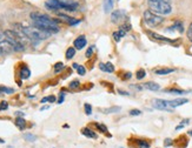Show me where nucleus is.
Returning <instances> with one entry per match:
<instances>
[{
    "label": "nucleus",
    "mask_w": 192,
    "mask_h": 148,
    "mask_svg": "<svg viewBox=\"0 0 192 148\" xmlns=\"http://www.w3.org/2000/svg\"><path fill=\"white\" fill-rule=\"evenodd\" d=\"M29 17L32 19V22L36 28L40 29L42 32H46L49 34H54L59 32V27H58V22L59 20H55L46 14H42L39 12H32L29 14Z\"/></svg>",
    "instance_id": "obj_1"
},
{
    "label": "nucleus",
    "mask_w": 192,
    "mask_h": 148,
    "mask_svg": "<svg viewBox=\"0 0 192 148\" xmlns=\"http://www.w3.org/2000/svg\"><path fill=\"white\" fill-rule=\"evenodd\" d=\"M45 6L50 11L64 10L66 12H74L78 10L79 4L76 0H47L45 3Z\"/></svg>",
    "instance_id": "obj_2"
},
{
    "label": "nucleus",
    "mask_w": 192,
    "mask_h": 148,
    "mask_svg": "<svg viewBox=\"0 0 192 148\" xmlns=\"http://www.w3.org/2000/svg\"><path fill=\"white\" fill-rule=\"evenodd\" d=\"M4 35L13 45L14 51H16V52L25 51V48H26L25 38L26 37L23 33H20V32L18 33L17 31H13V29H6V31L4 32Z\"/></svg>",
    "instance_id": "obj_3"
},
{
    "label": "nucleus",
    "mask_w": 192,
    "mask_h": 148,
    "mask_svg": "<svg viewBox=\"0 0 192 148\" xmlns=\"http://www.w3.org/2000/svg\"><path fill=\"white\" fill-rule=\"evenodd\" d=\"M16 26L19 27V31L20 33H23L27 39L32 40V41H41V40H46L50 38L51 34L46 33V32H42L40 29L36 28V27H27V26H23L17 24Z\"/></svg>",
    "instance_id": "obj_4"
},
{
    "label": "nucleus",
    "mask_w": 192,
    "mask_h": 148,
    "mask_svg": "<svg viewBox=\"0 0 192 148\" xmlns=\"http://www.w3.org/2000/svg\"><path fill=\"white\" fill-rule=\"evenodd\" d=\"M150 11H152L156 14L159 16H167L172 12V7L170 3L165 1H149Z\"/></svg>",
    "instance_id": "obj_5"
},
{
    "label": "nucleus",
    "mask_w": 192,
    "mask_h": 148,
    "mask_svg": "<svg viewBox=\"0 0 192 148\" xmlns=\"http://www.w3.org/2000/svg\"><path fill=\"white\" fill-rule=\"evenodd\" d=\"M164 20L165 19L161 16L153 13L150 10H146L144 12V21H145V24L147 26H150V27H158V26H160L161 24L164 22Z\"/></svg>",
    "instance_id": "obj_6"
},
{
    "label": "nucleus",
    "mask_w": 192,
    "mask_h": 148,
    "mask_svg": "<svg viewBox=\"0 0 192 148\" xmlns=\"http://www.w3.org/2000/svg\"><path fill=\"white\" fill-rule=\"evenodd\" d=\"M126 19H127V16H126V12L124 10H115L111 14V21L113 24L126 22Z\"/></svg>",
    "instance_id": "obj_7"
},
{
    "label": "nucleus",
    "mask_w": 192,
    "mask_h": 148,
    "mask_svg": "<svg viewBox=\"0 0 192 148\" xmlns=\"http://www.w3.org/2000/svg\"><path fill=\"white\" fill-rule=\"evenodd\" d=\"M153 107L160 111H167L171 112L172 108L169 106V100H164V99H156L153 100Z\"/></svg>",
    "instance_id": "obj_8"
},
{
    "label": "nucleus",
    "mask_w": 192,
    "mask_h": 148,
    "mask_svg": "<svg viewBox=\"0 0 192 148\" xmlns=\"http://www.w3.org/2000/svg\"><path fill=\"white\" fill-rule=\"evenodd\" d=\"M146 34L149 35L150 38H152L153 40H157V41H160V42H166V43H176V42H177V41L173 40V39H170V38L163 37V35L157 34V33L151 32V31H146Z\"/></svg>",
    "instance_id": "obj_9"
},
{
    "label": "nucleus",
    "mask_w": 192,
    "mask_h": 148,
    "mask_svg": "<svg viewBox=\"0 0 192 148\" xmlns=\"http://www.w3.org/2000/svg\"><path fill=\"white\" fill-rule=\"evenodd\" d=\"M86 43H87V40H86L85 35H80L74 40V42H73V47L76 50H83L86 46Z\"/></svg>",
    "instance_id": "obj_10"
},
{
    "label": "nucleus",
    "mask_w": 192,
    "mask_h": 148,
    "mask_svg": "<svg viewBox=\"0 0 192 148\" xmlns=\"http://www.w3.org/2000/svg\"><path fill=\"white\" fill-rule=\"evenodd\" d=\"M166 31H167V32H170V33H173L174 31L179 32V33H183V32H184V26H183V22H182V21H176V22L173 24V26L169 27V28L166 29Z\"/></svg>",
    "instance_id": "obj_11"
},
{
    "label": "nucleus",
    "mask_w": 192,
    "mask_h": 148,
    "mask_svg": "<svg viewBox=\"0 0 192 148\" xmlns=\"http://www.w3.org/2000/svg\"><path fill=\"white\" fill-rule=\"evenodd\" d=\"M187 102H189V99H184V98H182V99H176V100H169V106L173 109V108L178 107V106H182V105H184V103H187Z\"/></svg>",
    "instance_id": "obj_12"
},
{
    "label": "nucleus",
    "mask_w": 192,
    "mask_h": 148,
    "mask_svg": "<svg viewBox=\"0 0 192 148\" xmlns=\"http://www.w3.org/2000/svg\"><path fill=\"white\" fill-rule=\"evenodd\" d=\"M58 16H59V18L64 19V20H65L67 24H70V25H77V24H79V22H80V20L74 19V18H71V17L66 16V14H63V13H58Z\"/></svg>",
    "instance_id": "obj_13"
},
{
    "label": "nucleus",
    "mask_w": 192,
    "mask_h": 148,
    "mask_svg": "<svg viewBox=\"0 0 192 148\" xmlns=\"http://www.w3.org/2000/svg\"><path fill=\"white\" fill-rule=\"evenodd\" d=\"M19 75L23 80H26L29 78V75H31V71H29V68L27 66H23L20 68V72H19Z\"/></svg>",
    "instance_id": "obj_14"
},
{
    "label": "nucleus",
    "mask_w": 192,
    "mask_h": 148,
    "mask_svg": "<svg viewBox=\"0 0 192 148\" xmlns=\"http://www.w3.org/2000/svg\"><path fill=\"white\" fill-rule=\"evenodd\" d=\"M151 143L146 140H140V139H137L136 140V145L132 146L133 148H150Z\"/></svg>",
    "instance_id": "obj_15"
},
{
    "label": "nucleus",
    "mask_w": 192,
    "mask_h": 148,
    "mask_svg": "<svg viewBox=\"0 0 192 148\" xmlns=\"http://www.w3.org/2000/svg\"><path fill=\"white\" fill-rule=\"evenodd\" d=\"M81 133H83V135H85V136H87V138H91V139H97V138H98V135L96 134V133H94L92 129L87 128V127L83 128V129H81Z\"/></svg>",
    "instance_id": "obj_16"
},
{
    "label": "nucleus",
    "mask_w": 192,
    "mask_h": 148,
    "mask_svg": "<svg viewBox=\"0 0 192 148\" xmlns=\"http://www.w3.org/2000/svg\"><path fill=\"white\" fill-rule=\"evenodd\" d=\"M99 67H100V69H101L102 72H107V73H113V72H114V66H113L111 62L100 64Z\"/></svg>",
    "instance_id": "obj_17"
},
{
    "label": "nucleus",
    "mask_w": 192,
    "mask_h": 148,
    "mask_svg": "<svg viewBox=\"0 0 192 148\" xmlns=\"http://www.w3.org/2000/svg\"><path fill=\"white\" fill-rule=\"evenodd\" d=\"M176 69L174 68H159V69H156L154 73L157 74V75H166V74H170V73H173Z\"/></svg>",
    "instance_id": "obj_18"
},
{
    "label": "nucleus",
    "mask_w": 192,
    "mask_h": 148,
    "mask_svg": "<svg viewBox=\"0 0 192 148\" xmlns=\"http://www.w3.org/2000/svg\"><path fill=\"white\" fill-rule=\"evenodd\" d=\"M144 87L146 88V90H150V91H159L160 90V86L158 85V84H156V82H152V81H150V82H146V84H144Z\"/></svg>",
    "instance_id": "obj_19"
},
{
    "label": "nucleus",
    "mask_w": 192,
    "mask_h": 148,
    "mask_svg": "<svg viewBox=\"0 0 192 148\" xmlns=\"http://www.w3.org/2000/svg\"><path fill=\"white\" fill-rule=\"evenodd\" d=\"M14 124H16V126H17L20 130H24V129H25V127H26V121L23 119L21 116L17 117V119H16V122H14Z\"/></svg>",
    "instance_id": "obj_20"
},
{
    "label": "nucleus",
    "mask_w": 192,
    "mask_h": 148,
    "mask_svg": "<svg viewBox=\"0 0 192 148\" xmlns=\"http://www.w3.org/2000/svg\"><path fill=\"white\" fill-rule=\"evenodd\" d=\"M114 1H115V0H105V1H104V11L106 13H109V12L112 11Z\"/></svg>",
    "instance_id": "obj_21"
},
{
    "label": "nucleus",
    "mask_w": 192,
    "mask_h": 148,
    "mask_svg": "<svg viewBox=\"0 0 192 148\" xmlns=\"http://www.w3.org/2000/svg\"><path fill=\"white\" fill-rule=\"evenodd\" d=\"M126 34V31H124V29H122V28H119L117 32H114L113 33V39L115 40V41H119L124 35Z\"/></svg>",
    "instance_id": "obj_22"
},
{
    "label": "nucleus",
    "mask_w": 192,
    "mask_h": 148,
    "mask_svg": "<svg viewBox=\"0 0 192 148\" xmlns=\"http://www.w3.org/2000/svg\"><path fill=\"white\" fill-rule=\"evenodd\" d=\"M165 93H170V94H185L186 92L183 90H179V88H165L164 90Z\"/></svg>",
    "instance_id": "obj_23"
},
{
    "label": "nucleus",
    "mask_w": 192,
    "mask_h": 148,
    "mask_svg": "<svg viewBox=\"0 0 192 148\" xmlns=\"http://www.w3.org/2000/svg\"><path fill=\"white\" fill-rule=\"evenodd\" d=\"M13 92H14L13 88H8V87L0 86V95H4V94H12Z\"/></svg>",
    "instance_id": "obj_24"
},
{
    "label": "nucleus",
    "mask_w": 192,
    "mask_h": 148,
    "mask_svg": "<svg viewBox=\"0 0 192 148\" xmlns=\"http://www.w3.org/2000/svg\"><path fill=\"white\" fill-rule=\"evenodd\" d=\"M120 111V107H110V108H104L101 109V112H104L105 114H111V113H118Z\"/></svg>",
    "instance_id": "obj_25"
},
{
    "label": "nucleus",
    "mask_w": 192,
    "mask_h": 148,
    "mask_svg": "<svg viewBox=\"0 0 192 148\" xmlns=\"http://www.w3.org/2000/svg\"><path fill=\"white\" fill-rule=\"evenodd\" d=\"M68 87H70V90H72V91L79 90V87H80V82H79L78 80H73V81H71V82H70Z\"/></svg>",
    "instance_id": "obj_26"
},
{
    "label": "nucleus",
    "mask_w": 192,
    "mask_h": 148,
    "mask_svg": "<svg viewBox=\"0 0 192 148\" xmlns=\"http://www.w3.org/2000/svg\"><path fill=\"white\" fill-rule=\"evenodd\" d=\"M76 54V48L74 47H68L66 51V59H72Z\"/></svg>",
    "instance_id": "obj_27"
},
{
    "label": "nucleus",
    "mask_w": 192,
    "mask_h": 148,
    "mask_svg": "<svg viewBox=\"0 0 192 148\" xmlns=\"http://www.w3.org/2000/svg\"><path fill=\"white\" fill-rule=\"evenodd\" d=\"M145 75H146V72H145V69H143V68L138 69V71H137V73H136V78H137L138 80L144 79V78H145Z\"/></svg>",
    "instance_id": "obj_28"
},
{
    "label": "nucleus",
    "mask_w": 192,
    "mask_h": 148,
    "mask_svg": "<svg viewBox=\"0 0 192 148\" xmlns=\"http://www.w3.org/2000/svg\"><path fill=\"white\" fill-rule=\"evenodd\" d=\"M63 69H64V64L63 62H57L54 65V72L55 73H59V72L63 71Z\"/></svg>",
    "instance_id": "obj_29"
},
{
    "label": "nucleus",
    "mask_w": 192,
    "mask_h": 148,
    "mask_svg": "<svg viewBox=\"0 0 192 148\" xmlns=\"http://www.w3.org/2000/svg\"><path fill=\"white\" fill-rule=\"evenodd\" d=\"M186 37L189 39V41L192 42V22L189 25V28H187V32H186Z\"/></svg>",
    "instance_id": "obj_30"
},
{
    "label": "nucleus",
    "mask_w": 192,
    "mask_h": 148,
    "mask_svg": "<svg viewBox=\"0 0 192 148\" xmlns=\"http://www.w3.org/2000/svg\"><path fill=\"white\" fill-rule=\"evenodd\" d=\"M24 138H25L27 141H31V142H33V141H36V140H37V138H36L34 135H32V134H29V133L25 134V135H24Z\"/></svg>",
    "instance_id": "obj_31"
},
{
    "label": "nucleus",
    "mask_w": 192,
    "mask_h": 148,
    "mask_svg": "<svg viewBox=\"0 0 192 148\" xmlns=\"http://www.w3.org/2000/svg\"><path fill=\"white\" fill-rule=\"evenodd\" d=\"M84 108H85V113H86L87 115H90V114L92 113V107H91L90 103H85V105H84Z\"/></svg>",
    "instance_id": "obj_32"
},
{
    "label": "nucleus",
    "mask_w": 192,
    "mask_h": 148,
    "mask_svg": "<svg viewBox=\"0 0 192 148\" xmlns=\"http://www.w3.org/2000/svg\"><path fill=\"white\" fill-rule=\"evenodd\" d=\"M94 126L99 129V130H101L102 133H107V128H106V126H104V125H100V124H94Z\"/></svg>",
    "instance_id": "obj_33"
},
{
    "label": "nucleus",
    "mask_w": 192,
    "mask_h": 148,
    "mask_svg": "<svg viewBox=\"0 0 192 148\" xmlns=\"http://www.w3.org/2000/svg\"><path fill=\"white\" fill-rule=\"evenodd\" d=\"M8 108V102L7 101H1L0 102V111H6Z\"/></svg>",
    "instance_id": "obj_34"
},
{
    "label": "nucleus",
    "mask_w": 192,
    "mask_h": 148,
    "mask_svg": "<svg viewBox=\"0 0 192 148\" xmlns=\"http://www.w3.org/2000/svg\"><path fill=\"white\" fill-rule=\"evenodd\" d=\"M77 72H78V74L79 75H85V73H86V69H85V67L84 66H78V68H77Z\"/></svg>",
    "instance_id": "obj_35"
},
{
    "label": "nucleus",
    "mask_w": 192,
    "mask_h": 148,
    "mask_svg": "<svg viewBox=\"0 0 192 148\" xmlns=\"http://www.w3.org/2000/svg\"><path fill=\"white\" fill-rule=\"evenodd\" d=\"M93 52H94V46H91L90 48L86 51V58H91L92 54H93Z\"/></svg>",
    "instance_id": "obj_36"
},
{
    "label": "nucleus",
    "mask_w": 192,
    "mask_h": 148,
    "mask_svg": "<svg viewBox=\"0 0 192 148\" xmlns=\"http://www.w3.org/2000/svg\"><path fill=\"white\" fill-rule=\"evenodd\" d=\"M140 114H141V111H139V109H131L130 111V115H132V116H138Z\"/></svg>",
    "instance_id": "obj_37"
},
{
    "label": "nucleus",
    "mask_w": 192,
    "mask_h": 148,
    "mask_svg": "<svg viewBox=\"0 0 192 148\" xmlns=\"http://www.w3.org/2000/svg\"><path fill=\"white\" fill-rule=\"evenodd\" d=\"M132 78V74L130 73V72H126L125 74H124V77H123V80H128V79H131Z\"/></svg>",
    "instance_id": "obj_38"
},
{
    "label": "nucleus",
    "mask_w": 192,
    "mask_h": 148,
    "mask_svg": "<svg viewBox=\"0 0 192 148\" xmlns=\"http://www.w3.org/2000/svg\"><path fill=\"white\" fill-rule=\"evenodd\" d=\"M64 99H65V94H64V93H60V94H59V99H58V103H63Z\"/></svg>",
    "instance_id": "obj_39"
},
{
    "label": "nucleus",
    "mask_w": 192,
    "mask_h": 148,
    "mask_svg": "<svg viewBox=\"0 0 192 148\" xmlns=\"http://www.w3.org/2000/svg\"><path fill=\"white\" fill-rule=\"evenodd\" d=\"M172 145H173V141H172L171 139H166L165 142H164V146H165V147H169V146H172Z\"/></svg>",
    "instance_id": "obj_40"
},
{
    "label": "nucleus",
    "mask_w": 192,
    "mask_h": 148,
    "mask_svg": "<svg viewBox=\"0 0 192 148\" xmlns=\"http://www.w3.org/2000/svg\"><path fill=\"white\" fill-rule=\"evenodd\" d=\"M46 99H47V101H50V102H54V101H55V96H54V95L46 96Z\"/></svg>",
    "instance_id": "obj_41"
},
{
    "label": "nucleus",
    "mask_w": 192,
    "mask_h": 148,
    "mask_svg": "<svg viewBox=\"0 0 192 148\" xmlns=\"http://www.w3.org/2000/svg\"><path fill=\"white\" fill-rule=\"evenodd\" d=\"M118 93L122 94V95H130L128 92H125V91H123V90H118Z\"/></svg>",
    "instance_id": "obj_42"
},
{
    "label": "nucleus",
    "mask_w": 192,
    "mask_h": 148,
    "mask_svg": "<svg viewBox=\"0 0 192 148\" xmlns=\"http://www.w3.org/2000/svg\"><path fill=\"white\" fill-rule=\"evenodd\" d=\"M149 1H165V3H171V0H149Z\"/></svg>",
    "instance_id": "obj_43"
},
{
    "label": "nucleus",
    "mask_w": 192,
    "mask_h": 148,
    "mask_svg": "<svg viewBox=\"0 0 192 148\" xmlns=\"http://www.w3.org/2000/svg\"><path fill=\"white\" fill-rule=\"evenodd\" d=\"M3 40H5V35H4V34H1V33H0V42H1Z\"/></svg>",
    "instance_id": "obj_44"
},
{
    "label": "nucleus",
    "mask_w": 192,
    "mask_h": 148,
    "mask_svg": "<svg viewBox=\"0 0 192 148\" xmlns=\"http://www.w3.org/2000/svg\"><path fill=\"white\" fill-rule=\"evenodd\" d=\"M78 66H79L78 64H73V65H72V67H73V68H76V69L78 68Z\"/></svg>",
    "instance_id": "obj_45"
},
{
    "label": "nucleus",
    "mask_w": 192,
    "mask_h": 148,
    "mask_svg": "<svg viewBox=\"0 0 192 148\" xmlns=\"http://www.w3.org/2000/svg\"><path fill=\"white\" fill-rule=\"evenodd\" d=\"M47 108H49L47 106H45V107H41V111H44V109H47Z\"/></svg>",
    "instance_id": "obj_46"
},
{
    "label": "nucleus",
    "mask_w": 192,
    "mask_h": 148,
    "mask_svg": "<svg viewBox=\"0 0 192 148\" xmlns=\"http://www.w3.org/2000/svg\"><path fill=\"white\" fill-rule=\"evenodd\" d=\"M189 135H191V136H192V129H191V130L189 132Z\"/></svg>",
    "instance_id": "obj_47"
},
{
    "label": "nucleus",
    "mask_w": 192,
    "mask_h": 148,
    "mask_svg": "<svg viewBox=\"0 0 192 148\" xmlns=\"http://www.w3.org/2000/svg\"><path fill=\"white\" fill-rule=\"evenodd\" d=\"M4 142H5V141H4L3 139H0V143H4Z\"/></svg>",
    "instance_id": "obj_48"
}]
</instances>
